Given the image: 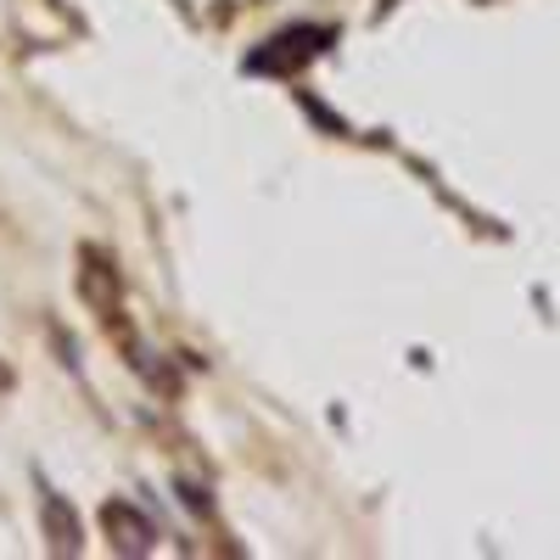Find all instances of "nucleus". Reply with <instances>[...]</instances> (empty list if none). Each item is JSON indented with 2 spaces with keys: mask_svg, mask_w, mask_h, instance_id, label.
<instances>
[{
  "mask_svg": "<svg viewBox=\"0 0 560 560\" xmlns=\"http://www.w3.org/2000/svg\"><path fill=\"white\" fill-rule=\"evenodd\" d=\"M102 527H107V538L124 549V555H147L152 549V538H158V527L140 516V504H129V499H113V504H102Z\"/></svg>",
  "mask_w": 560,
  "mask_h": 560,
  "instance_id": "obj_1",
  "label": "nucleus"
},
{
  "mask_svg": "<svg viewBox=\"0 0 560 560\" xmlns=\"http://www.w3.org/2000/svg\"><path fill=\"white\" fill-rule=\"evenodd\" d=\"M45 533H51V544H57L62 555H79V549H84V527H79L73 504H68L57 488H45Z\"/></svg>",
  "mask_w": 560,
  "mask_h": 560,
  "instance_id": "obj_2",
  "label": "nucleus"
}]
</instances>
